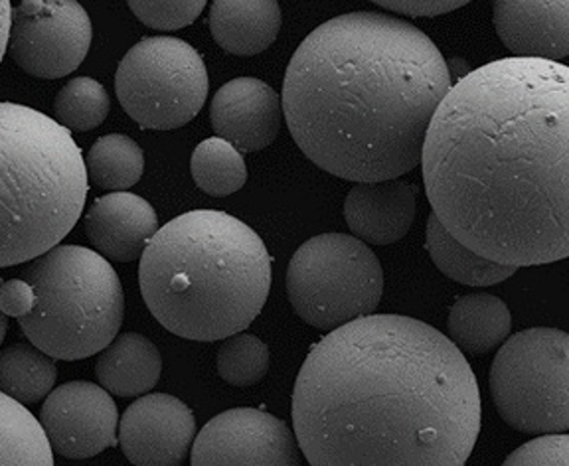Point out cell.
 <instances>
[{
    "label": "cell",
    "instance_id": "6da1fadb",
    "mask_svg": "<svg viewBox=\"0 0 569 466\" xmlns=\"http://www.w3.org/2000/svg\"><path fill=\"white\" fill-rule=\"evenodd\" d=\"M433 215L467 250L505 267L569 255V70L528 58L457 81L421 151Z\"/></svg>",
    "mask_w": 569,
    "mask_h": 466
},
{
    "label": "cell",
    "instance_id": "7a4b0ae2",
    "mask_svg": "<svg viewBox=\"0 0 569 466\" xmlns=\"http://www.w3.org/2000/svg\"><path fill=\"white\" fill-rule=\"evenodd\" d=\"M293 427L311 466H465L479 439V384L433 326L370 314L311 350Z\"/></svg>",
    "mask_w": 569,
    "mask_h": 466
},
{
    "label": "cell",
    "instance_id": "3957f363",
    "mask_svg": "<svg viewBox=\"0 0 569 466\" xmlns=\"http://www.w3.org/2000/svg\"><path fill=\"white\" fill-rule=\"evenodd\" d=\"M453 88L427 34L380 12L315 28L283 81L284 121L322 171L350 182L400 179L421 162L427 129Z\"/></svg>",
    "mask_w": 569,
    "mask_h": 466
},
{
    "label": "cell",
    "instance_id": "277c9868",
    "mask_svg": "<svg viewBox=\"0 0 569 466\" xmlns=\"http://www.w3.org/2000/svg\"><path fill=\"white\" fill-rule=\"evenodd\" d=\"M271 255L248 224L194 210L159 227L139 265L144 303L167 331L223 341L258 318L271 291Z\"/></svg>",
    "mask_w": 569,
    "mask_h": 466
},
{
    "label": "cell",
    "instance_id": "5b68a950",
    "mask_svg": "<svg viewBox=\"0 0 569 466\" xmlns=\"http://www.w3.org/2000/svg\"><path fill=\"white\" fill-rule=\"evenodd\" d=\"M88 190L70 131L36 109L0 103V267L58 247L80 222Z\"/></svg>",
    "mask_w": 569,
    "mask_h": 466
},
{
    "label": "cell",
    "instance_id": "8992f818",
    "mask_svg": "<svg viewBox=\"0 0 569 466\" xmlns=\"http://www.w3.org/2000/svg\"><path fill=\"white\" fill-rule=\"evenodd\" d=\"M20 277L36 295V306L20 318V328L46 356L89 358L116 338L123 324V287L99 253L58 245L30 261Z\"/></svg>",
    "mask_w": 569,
    "mask_h": 466
},
{
    "label": "cell",
    "instance_id": "52a82bcc",
    "mask_svg": "<svg viewBox=\"0 0 569 466\" xmlns=\"http://www.w3.org/2000/svg\"><path fill=\"white\" fill-rule=\"evenodd\" d=\"M382 263L347 233H322L302 243L289 261L287 295L297 316L319 331H337L380 305Z\"/></svg>",
    "mask_w": 569,
    "mask_h": 466
},
{
    "label": "cell",
    "instance_id": "ba28073f",
    "mask_svg": "<svg viewBox=\"0 0 569 466\" xmlns=\"http://www.w3.org/2000/svg\"><path fill=\"white\" fill-rule=\"evenodd\" d=\"M569 336L558 328H528L507 338L490 368L498 413L528 435L569 429Z\"/></svg>",
    "mask_w": 569,
    "mask_h": 466
},
{
    "label": "cell",
    "instance_id": "9c48e42d",
    "mask_svg": "<svg viewBox=\"0 0 569 466\" xmlns=\"http://www.w3.org/2000/svg\"><path fill=\"white\" fill-rule=\"evenodd\" d=\"M208 90L202 55L178 38H142L117 68V99L142 129L187 125L204 108Z\"/></svg>",
    "mask_w": 569,
    "mask_h": 466
},
{
    "label": "cell",
    "instance_id": "30bf717a",
    "mask_svg": "<svg viewBox=\"0 0 569 466\" xmlns=\"http://www.w3.org/2000/svg\"><path fill=\"white\" fill-rule=\"evenodd\" d=\"M91 45V20L73 0H22L10 17L7 52L18 68L58 80L80 68Z\"/></svg>",
    "mask_w": 569,
    "mask_h": 466
},
{
    "label": "cell",
    "instance_id": "8fae6325",
    "mask_svg": "<svg viewBox=\"0 0 569 466\" xmlns=\"http://www.w3.org/2000/svg\"><path fill=\"white\" fill-rule=\"evenodd\" d=\"M192 466H301L287 423L271 413L238 407L216 415L192 443Z\"/></svg>",
    "mask_w": 569,
    "mask_h": 466
},
{
    "label": "cell",
    "instance_id": "7c38bea8",
    "mask_svg": "<svg viewBox=\"0 0 569 466\" xmlns=\"http://www.w3.org/2000/svg\"><path fill=\"white\" fill-rule=\"evenodd\" d=\"M38 422L53 453L66 458L96 457L119 443L116 402L91 382H68L52 389Z\"/></svg>",
    "mask_w": 569,
    "mask_h": 466
},
{
    "label": "cell",
    "instance_id": "4fadbf2b",
    "mask_svg": "<svg viewBox=\"0 0 569 466\" xmlns=\"http://www.w3.org/2000/svg\"><path fill=\"white\" fill-rule=\"evenodd\" d=\"M117 437L134 466H180L196 439L194 413L174 395H142L119 419Z\"/></svg>",
    "mask_w": 569,
    "mask_h": 466
},
{
    "label": "cell",
    "instance_id": "5bb4252c",
    "mask_svg": "<svg viewBox=\"0 0 569 466\" xmlns=\"http://www.w3.org/2000/svg\"><path fill=\"white\" fill-rule=\"evenodd\" d=\"M210 121L218 139L240 153H258L276 141L283 123L281 98L258 78H238L216 91Z\"/></svg>",
    "mask_w": 569,
    "mask_h": 466
},
{
    "label": "cell",
    "instance_id": "9a60e30c",
    "mask_svg": "<svg viewBox=\"0 0 569 466\" xmlns=\"http://www.w3.org/2000/svg\"><path fill=\"white\" fill-rule=\"evenodd\" d=\"M495 28L516 58L558 62L569 55L568 0H497Z\"/></svg>",
    "mask_w": 569,
    "mask_h": 466
},
{
    "label": "cell",
    "instance_id": "2e32d148",
    "mask_svg": "<svg viewBox=\"0 0 569 466\" xmlns=\"http://www.w3.org/2000/svg\"><path fill=\"white\" fill-rule=\"evenodd\" d=\"M88 240L103 260H139L152 235L159 232L154 207L131 192H111L89 206L83 217Z\"/></svg>",
    "mask_w": 569,
    "mask_h": 466
},
{
    "label": "cell",
    "instance_id": "e0dca14e",
    "mask_svg": "<svg viewBox=\"0 0 569 466\" xmlns=\"http://www.w3.org/2000/svg\"><path fill=\"white\" fill-rule=\"evenodd\" d=\"M418 210V186L408 180L360 182L345 200V220L356 240L390 245L408 235Z\"/></svg>",
    "mask_w": 569,
    "mask_h": 466
},
{
    "label": "cell",
    "instance_id": "ac0fdd59",
    "mask_svg": "<svg viewBox=\"0 0 569 466\" xmlns=\"http://www.w3.org/2000/svg\"><path fill=\"white\" fill-rule=\"evenodd\" d=\"M210 30L226 52L256 55L266 52L281 30V9L276 0H216L210 9Z\"/></svg>",
    "mask_w": 569,
    "mask_h": 466
},
{
    "label": "cell",
    "instance_id": "d6986e66",
    "mask_svg": "<svg viewBox=\"0 0 569 466\" xmlns=\"http://www.w3.org/2000/svg\"><path fill=\"white\" fill-rule=\"evenodd\" d=\"M162 372L160 352L147 336L124 332L99 352L96 374L107 394L134 397L151 392Z\"/></svg>",
    "mask_w": 569,
    "mask_h": 466
},
{
    "label": "cell",
    "instance_id": "ffe728a7",
    "mask_svg": "<svg viewBox=\"0 0 569 466\" xmlns=\"http://www.w3.org/2000/svg\"><path fill=\"white\" fill-rule=\"evenodd\" d=\"M449 341L472 356L489 354L510 334L512 316L507 303L487 293L465 295L455 303L449 321Z\"/></svg>",
    "mask_w": 569,
    "mask_h": 466
},
{
    "label": "cell",
    "instance_id": "44dd1931",
    "mask_svg": "<svg viewBox=\"0 0 569 466\" xmlns=\"http://www.w3.org/2000/svg\"><path fill=\"white\" fill-rule=\"evenodd\" d=\"M426 247L437 270L443 275L453 278L461 285L469 287H490L512 277L515 267L497 265L492 261L480 257L477 253L467 250L462 243L457 242L451 233L439 224L436 215L427 217Z\"/></svg>",
    "mask_w": 569,
    "mask_h": 466
},
{
    "label": "cell",
    "instance_id": "7402d4cb",
    "mask_svg": "<svg viewBox=\"0 0 569 466\" xmlns=\"http://www.w3.org/2000/svg\"><path fill=\"white\" fill-rule=\"evenodd\" d=\"M0 466H53L44 429L27 407L0 392Z\"/></svg>",
    "mask_w": 569,
    "mask_h": 466
},
{
    "label": "cell",
    "instance_id": "603a6c76",
    "mask_svg": "<svg viewBox=\"0 0 569 466\" xmlns=\"http://www.w3.org/2000/svg\"><path fill=\"white\" fill-rule=\"evenodd\" d=\"M58 369L50 356L30 344H14L0 352V392L18 404L44 399L56 384Z\"/></svg>",
    "mask_w": 569,
    "mask_h": 466
},
{
    "label": "cell",
    "instance_id": "cb8c5ba5",
    "mask_svg": "<svg viewBox=\"0 0 569 466\" xmlns=\"http://www.w3.org/2000/svg\"><path fill=\"white\" fill-rule=\"evenodd\" d=\"M88 182L101 190L127 192L144 172V153L127 135H106L89 149L86 159Z\"/></svg>",
    "mask_w": 569,
    "mask_h": 466
},
{
    "label": "cell",
    "instance_id": "d4e9b609",
    "mask_svg": "<svg viewBox=\"0 0 569 466\" xmlns=\"http://www.w3.org/2000/svg\"><path fill=\"white\" fill-rule=\"evenodd\" d=\"M190 172L196 186L210 196H230L243 189L248 180L243 154L218 136L206 139L196 146Z\"/></svg>",
    "mask_w": 569,
    "mask_h": 466
},
{
    "label": "cell",
    "instance_id": "484cf974",
    "mask_svg": "<svg viewBox=\"0 0 569 466\" xmlns=\"http://www.w3.org/2000/svg\"><path fill=\"white\" fill-rule=\"evenodd\" d=\"M111 109L106 88L93 78H73L58 91L53 101V121L70 133L98 129Z\"/></svg>",
    "mask_w": 569,
    "mask_h": 466
},
{
    "label": "cell",
    "instance_id": "4316f807",
    "mask_svg": "<svg viewBox=\"0 0 569 466\" xmlns=\"http://www.w3.org/2000/svg\"><path fill=\"white\" fill-rule=\"evenodd\" d=\"M271 354L263 341L253 334H233L223 338L218 350V374L231 386H256L266 377Z\"/></svg>",
    "mask_w": 569,
    "mask_h": 466
},
{
    "label": "cell",
    "instance_id": "83f0119b",
    "mask_svg": "<svg viewBox=\"0 0 569 466\" xmlns=\"http://www.w3.org/2000/svg\"><path fill=\"white\" fill-rule=\"evenodd\" d=\"M129 9L144 27L172 32L192 24L202 10L204 0H131Z\"/></svg>",
    "mask_w": 569,
    "mask_h": 466
},
{
    "label": "cell",
    "instance_id": "f1b7e54d",
    "mask_svg": "<svg viewBox=\"0 0 569 466\" xmlns=\"http://www.w3.org/2000/svg\"><path fill=\"white\" fill-rule=\"evenodd\" d=\"M502 466H569L568 435H543L528 440Z\"/></svg>",
    "mask_w": 569,
    "mask_h": 466
},
{
    "label": "cell",
    "instance_id": "f546056e",
    "mask_svg": "<svg viewBox=\"0 0 569 466\" xmlns=\"http://www.w3.org/2000/svg\"><path fill=\"white\" fill-rule=\"evenodd\" d=\"M373 4L411 19H423V17L431 19V17H441L447 12L462 9L469 2L467 0H451V2L449 0H376Z\"/></svg>",
    "mask_w": 569,
    "mask_h": 466
},
{
    "label": "cell",
    "instance_id": "4dcf8cb0",
    "mask_svg": "<svg viewBox=\"0 0 569 466\" xmlns=\"http://www.w3.org/2000/svg\"><path fill=\"white\" fill-rule=\"evenodd\" d=\"M34 306V288L24 278H10L0 285V313L7 318H24Z\"/></svg>",
    "mask_w": 569,
    "mask_h": 466
},
{
    "label": "cell",
    "instance_id": "1f68e13d",
    "mask_svg": "<svg viewBox=\"0 0 569 466\" xmlns=\"http://www.w3.org/2000/svg\"><path fill=\"white\" fill-rule=\"evenodd\" d=\"M10 17H12V7L9 0H0V62L9 44Z\"/></svg>",
    "mask_w": 569,
    "mask_h": 466
},
{
    "label": "cell",
    "instance_id": "d6a6232c",
    "mask_svg": "<svg viewBox=\"0 0 569 466\" xmlns=\"http://www.w3.org/2000/svg\"><path fill=\"white\" fill-rule=\"evenodd\" d=\"M4 281L0 278V285H2ZM7 331H9V318L4 316V314L0 313V344L4 341V336H7Z\"/></svg>",
    "mask_w": 569,
    "mask_h": 466
}]
</instances>
